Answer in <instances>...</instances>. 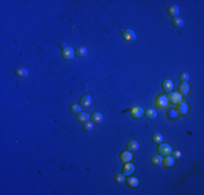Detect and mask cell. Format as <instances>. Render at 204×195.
I'll list each match as a JSON object with an SVG mask.
<instances>
[{
    "label": "cell",
    "instance_id": "1",
    "mask_svg": "<svg viewBox=\"0 0 204 195\" xmlns=\"http://www.w3.org/2000/svg\"><path fill=\"white\" fill-rule=\"evenodd\" d=\"M157 152H159V155H161V156H167V155L172 154V148L168 144L160 143L159 146H157Z\"/></svg>",
    "mask_w": 204,
    "mask_h": 195
},
{
    "label": "cell",
    "instance_id": "2",
    "mask_svg": "<svg viewBox=\"0 0 204 195\" xmlns=\"http://www.w3.org/2000/svg\"><path fill=\"white\" fill-rule=\"evenodd\" d=\"M145 115V111L141 106H135L130 111V116L134 118V119H139L141 118L142 116Z\"/></svg>",
    "mask_w": 204,
    "mask_h": 195
},
{
    "label": "cell",
    "instance_id": "3",
    "mask_svg": "<svg viewBox=\"0 0 204 195\" xmlns=\"http://www.w3.org/2000/svg\"><path fill=\"white\" fill-rule=\"evenodd\" d=\"M155 105H156L159 108H165V107L168 105V100H167V97L165 95H159L155 100Z\"/></svg>",
    "mask_w": 204,
    "mask_h": 195
},
{
    "label": "cell",
    "instance_id": "4",
    "mask_svg": "<svg viewBox=\"0 0 204 195\" xmlns=\"http://www.w3.org/2000/svg\"><path fill=\"white\" fill-rule=\"evenodd\" d=\"M62 57L64 60L69 61L74 59V50L71 47H66L62 50Z\"/></svg>",
    "mask_w": 204,
    "mask_h": 195
},
{
    "label": "cell",
    "instance_id": "5",
    "mask_svg": "<svg viewBox=\"0 0 204 195\" xmlns=\"http://www.w3.org/2000/svg\"><path fill=\"white\" fill-rule=\"evenodd\" d=\"M167 100L170 101L173 104H180L182 101V97L180 93H177V92H173L170 93L168 97H167Z\"/></svg>",
    "mask_w": 204,
    "mask_h": 195
},
{
    "label": "cell",
    "instance_id": "6",
    "mask_svg": "<svg viewBox=\"0 0 204 195\" xmlns=\"http://www.w3.org/2000/svg\"><path fill=\"white\" fill-rule=\"evenodd\" d=\"M123 37L126 41H135L136 40V34L132 29H125L123 32Z\"/></svg>",
    "mask_w": 204,
    "mask_h": 195
},
{
    "label": "cell",
    "instance_id": "7",
    "mask_svg": "<svg viewBox=\"0 0 204 195\" xmlns=\"http://www.w3.org/2000/svg\"><path fill=\"white\" fill-rule=\"evenodd\" d=\"M167 13H168V15H170V17L176 19V17H178L179 13H180V10H179V8L176 6V4H173V6H170V8H168Z\"/></svg>",
    "mask_w": 204,
    "mask_h": 195
},
{
    "label": "cell",
    "instance_id": "8",
    "mask_svg": "<svg viewBox=\"0 0 204 195\" xmlns=\"http://www.w3.org/2000/svg\"><path fill=\"white\" fill-rule=\"evenodd\" d=\"M132 154L128 151H124L119 154V161L124 164L129 163V162L132 161Z\"/></svg>",
    "mask_w": 204,
    "mask_h": 195
},
{
    "label": "cell",
    "instance_id": "9",
    "mask_svg": "<svg viewBox=\"0 0 204 195\" xmlns=\"http://www.w3.org/2000/svg\"><path fill=\"white\" fill-rule=\"evenodd\" d=\"M135 170V167L134 165L130 163H125L124 167H123V175L124 176H130Z\"/></svg>",
    "mask_w": 204,
    "mask_h": 195
},
{
    "label": "cell",
    "instance_id": "10",
    "mask_svg": "<svg viewBox=\"0 0 204 195\" xmlns=\"http://www.w3.org/2000/svg\"><path fill=\"white\" fill-rule=\"evenodd\" d=\"M162 163H163L164 167H166V168H172V167L175 165V158H173L172 156H170V155H167V156H165V158H164L163 161H162Z\"/></svg>",
    "mask_w": 204,
    "mask_h": 195
},
{
    "label": "cell",
    "instance_id": "11",
    "mask_svg": "<svg viewBox=\"0 0 204 195\" xmlns=\"http://www.w3.org/2000/svg\"><path fill=\"white\" fill-rule=\"evenodd\" d=\"M162 88L165 92H170L172 91V89L174 88V84L170 79H165L163 82H162Z\"/></svg>",
    "mask_w": 204,
    "mask_h": 195
},
{
    "label": "cell",
    "instance_id": "12",
    "mask_svg": "<svg viewBox=\"0 0 204 195\" xmlns=\"http://www.w3.org/2000/svg\"><path fill=\"white\" fill-rule=\"evenodd\" d=\"M90 104H91V97L89 95H86L80 98V100H79V105L80 106L88 107Z\"/></svg>",
    "mask_w": 204,
    "mask_h": 195
},
{
    "label": "cell",
    "instance_id": "13",
    "mask_svg": "<svg viewBox=\"0 0 204 195\" xmlns=\"http://www.w3.org/2000/svg\"><path fill=\"white\" fill-rule=\"evenodd\" d=\"M89 118H90V115L87 113H80L77 114L76 115V119H77V122H79V123H85V122H88L89 120Z\"/></svg>",
    "mask_w": 204,
    "mask_h": 195
},
{
    "label": "cell",
    "instance_id": "14",
    "mask_svg": "<svg viewBox=\"0 0 204 195\" xmlns=\"http://www.w3.org/2000/svg\"><path fill=\"white\" fill-rule=\"evenodd\" d=\"M14 74H15L18 77L24 78V77H27L29 72H27V69L24 68V67H20V68H16L15 71H14Z\"/></svg>",
    "mask_w": 204,
    "mask_h": 195
},
{
    "label": "cell",
    "instance_id": "15",
    "mask_svg": "<svg viewBox=\"0 0 204 195\" xmlns=\"http://www.w3.org/2000/svg\"><path fill=\"white\" fill-rule=\"evenodd\" d=\"M90 118L94 124H100V123H102V120H103V115L100 113H94L91 115Z\"/></svg>",
    "mask_w": 204,
    "mask_h": 195
},
{
    "label": "cell",
    "instance_id": "16",
    "mask_svg": "<svg viewBox=\"0 0 204 195\" xmlns=\"http://www.w3.org/2000/svg\"><path fill=\"white\" fill-rule=\"evenodd\" d=\"M189 85L187 84V82H181L180 85H179V92H180V95H186L189 93Z\"/></svg>",
    "mask_w": 204,
    "mask_h": 195
},
{
    "label": "cell",
    "instance_id": "17",
    "mask_svg": "<svg viewBox=\"0 0 204 195\" xmlns=\"http://www.w3.org/2000/svg\"><path fill=\"white\" fill-rule=\"evenodd\" d=\"M126 183L129 188H137L139 186V181L137 178H134V177H130L128 179L126 180Z\"/></svg>",
    "mask_w": 204,
    "mask_h": 195
},
{
    "label": "cell",
    "instance_id": "18",
    "mask_svg": "<svg viewBox=\"0 0 204 195\" xmlns=\"http://www.w3.org/2000/svg\"><path fill=\"white\" fill-rule=\"evenodd\" d=\"M156 116H157V113L154 108H149L148 111H146V117H147L148 119H155Z\"/></svg>",
    "mask_w": 204,
    "mask_h": 195
},
{
    "label": "cell",
    "instance_id": "19",
    "mask_svg": "<svg viewBox=\"0 0 204 195\" xmlns=\"http://www.w3.org/2000/svg\"><path fill=\"white\" fill-rule=\"evenodd\" d=\"M138 148H139V144L137 141H130L128 144H127V150H128V151L135 152V151H137Z\"/></svg>",
    "mask_w": 204,
    "mask_h": 195
},
{
    "label": "cell",
    "instance_id": "20",
    "mask_svg": "<svg viewBox=\"0 0 204 195\" xmlns=\"http://www.w3.org/2000/svg\"><path fill=\"white\" fill-rule=\"evenodd\" d=\"M76 55L79 57H84L87 55V49L85 47H79L76 49Z\"/></svg>",
    "mask_w": 204,
    "mask_h": 195
},
{
    "label": "cell",
    "instance_id": "21",
    "mask_svg": "<svg viewBox=\"0 0 204 195\" xmlns=\"http://www.w3.org/2000/svg\"><path fill=\"white\" fill-rule=\"evenodd\" d=\"M162 161H163V158H162L161 155H154L153 157L151 158V163L153 164V165H155V166L161 165V164H162Z\"/></svg>",
    "mask_w": 204,
    "mask_h": 195
},
{
    "label": "cell",
    "instance_id": "22",
    "mask_svg": "<svg viewBox=\"0 0 204 195\" xmlns=\"http://www.w3.org/2000/svg\"><path fill=\"white\" fill-rule=\"evenodd\" d=\"M152 141H153L154 143H156V144H160V143H162V141H163V135H161V133H154V135H152Z\"/></svg>",
    "mask_w": 204,
    "mask_h": 195
},
{
    "label": "cell",
    "instance_id": "23",
    "mask_svg": "<svg viewBox=\"0 0 204 195\" xmlns=\"http://www.w3.org/2000/svg\"><path fill=\"white\" fill-rule=\"evenodd\" d=\"M80 112H82V106L78 105V104H73L72 106H71V113L72 114L77 115V114H79Z\"/></svg>",
    "mask_w": 204,
    "mask_h": 195
},
{
    "label": "cell",
    "instance_id": "24",
    "mask_svg": "<svg viewBox=\"0 0 204 195\" xmlns=\"http://www.w3.org/2000/svg\"><path fill=\"white\" fill-rule=\"evenodd\" d=\"M173 25L175 26L176 28H181L184 26V21L180 17H176V19L173 20Z\"/></svg>",
    "mask_w": 204,
    "mask_h": 195
},
{
    "label": "cell",
    "instance_id": "25",
    "mask_svg": "<svg viewBox=\"0 0 204 195\" xmlns=\"http://www.w3.org/2000/svg\"><path fill=\"white\" fill-rule=\"evenodd\" d=\"M92 128H94V123L92 122H85V124L83 125V129L85 130V131H91L92 130Z\"/></svg>",
    "mask_w": 204,
    "mask_h": 195
},
{
    "label": "cell",
    "instance_id": "26",
    "mask_svg": "<svg viewBox=\"0 0 204 195\" xmlns=\"http://www.w3.org/2000/svg\"><path fill=\"white\" fill-rule=\"evenodd\" d=\"M178 112L180 114H187V112H188V106H187V104H186V103H180V104H179Z\"/></svg>",
    "mask_w": 204,
    "mask_h": 195
},
{
    "label": "cell",
    "instance_id": "27",
    "mask_svg": "<svg viewBox=\"0 0 204 195\" xmlns=\"http://www.w3.org/2000/svg\"><path fill=\"white\" fill-rule=\"evenodd\" d=\"M115 182L116 183H123L125 182V176L123 175V173H117L116 176H115Z\"/></svg>",
    "mask_w": 204,
    "mask_h": 195
},
{
    "label": "cell",
    "instance_id": "28",
    "mask_svg": "<svg viewBox=\"0 0 204 195\" xmlns=\"http://www.w3.org/2000/svg\"><path fill=\"white\" fill-rule=\"evenodd\" d=\"M190 79V76H189V74H187V73H181L180 75H179V80H181L182 82H187Z\"/></svg>",
    "mask_w": 204,
    "mask_h": 195
},
{
    "label": "cell",
    "instance_id": "29",
    "mask_svg": "<svg viewBox=\"0 0 204 195\" xmlns=\"http://www.w3.org/2000/svg\"><path fill=\"white\" fill-rule=\"evenodd\" d=\"M177 116H178L177 111L172 110V111H170V112H168V117H170V118H172V119H175V118H177Z\"/></svg>",
    "mask_w": 204,
    "mask_h": 195
},
{
    "label": "cell",
    "instance_id": "30",
    "mask_svg": "<svg viewBox=\"0 0 204 195\" xmlns=\"http://www.w3.org/2000/svg\"><path fill=\"white\" fill-rule=\"evenodd\" d=\"M181 157V153L179 151H174L173 152V158H175V159H178V158Z\"/></svg>",
    "mask_w": 204,
    "mask_h": 195
},
{
    "label": "cell",
    "instance_id": "31",
    "mask_svg": "<svg viewBox=\"0 0 204 195\" xmlns=\"http://www.w3.org/2000/svg\"><path fill=\"white\" fill-rule=\"evenodd\" d=\"M66 46H67V44H66L65 42H61V44H60V47L63 48V49H64V48H66Z\"/></svg>",
    "mask_w": 204,
    "mask_h": 195
}]
</instances>
